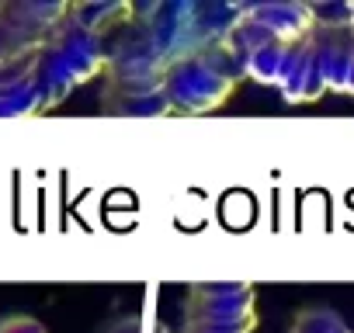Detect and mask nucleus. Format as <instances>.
I'll use <instances>...</instances> for the list:
<instances>
[{
	"mask_svg": "<svg viewBox=\"0 0 354 333\" xmlns=\"http://www.w3.org/2000/svg\"><path fill=\"white\" fill-rule=\"evenodd\" d=\"M236 4H153L132 8L108 49V97L118 115H163L167 73L192 53L233 35Z\"/></svg>",
	"mask_w": 354,
	"mask_h": 333,
	"instance_id": "1",
	"label": "nucleus"
},
{
	"mask_svg": "<svg viewBox=\"0 0 354 333\" xmlns=\"http://www.w3.org/2000/svg\"><path fill=\"white\" fill-rule=\"evenodd\" d=\"M230 39L192 53L188 59H181L167 73V80H163L167 111H174V115H205L233 94V87L247 73H243V63L236 59Z\"/></svg>",
	"mask_w": 354,
	"mask_h": 333,
	"instance_id": "2",
	"label": "nucleus"
},
{
	"mask_svg": "<svg viewBox=\"0 0 354 333\" xmlns=\"http://www.w3.org/2000/svg\"><path fill=\"white\" fill-rule=\"evenodd\" d=\"M257 295L247 281H195L185 295L181 333H254Z\"/></svg>",
	"mask_w": 354,
	"mask_h": 333,
	"instance_id": "3",
	"label": "nucleus"
},
{
	"mask_svg": "<svg viewBox=\"0 0 354 333\" xmlns=\"http://www.w3.org/2000/svg\"><path fill=\"white\" fill-rule=\"evenodd\" d=\"M70 4H0V70H8L42 49Z\"/></svg>",
	"mask_w": 354,
	"mask_h": 333,
	"instance_id": "4",
	"label": "nucleus"
},
{
	"mask_svg": "<svg viewBox=\"0 0 354 333\" xmlns=\"http://www.w3.org/2000/svg\"><path fill=\"white\" fill-rule=\"evenodd\" d=\"M313 42H316V63H319L326 91L354 94V21L347 8H340L330 18L316 8Z\"/></svg>",
	"mask_w": 354,
	"mask_h": 333,
	"instance_id": "5",
	"label": "nucleus"
},
{
	"mask_svg": "<svg viewBox=\"0 0 354 333\" xmlns=\"http://www.w3.org/2000/svg\"><path fill=\"white\" fill-rule=\"evenodd\" d=\"M288 333H351V326L330 305H309V309H302L295 316Z\"/></svg>",
	"mask_w": 354,
	"mask_h": 333,
	"instance_id": "6",
	"label": "nucleus"
},
{
	"mask_svg": "<svg viewBox=\"0 0 354 333\" xmlns=\"http://www.w3.org/2000/svg\"><path fill=\"white\" fill-rule=\"evenodd\" d=\"M0 333H46V326L32 316H4L0 319Z\"/></svg>",
	"mask_w": 354,
	"mask_h": 333,
	"instance_id": "7",
	"label": "nucleus"
},
{
	"mask_svg": "<svg viewBox=\"0 0 354 333\" xmlns=\"http://www.w3.org/2000/svg\"><path fill=\"white\" fill-rule=\"evenodd\" d=\"M108 333H139V319H125V323H118V326H111Z\"/></svg>",
	"mask_w": 354,
	"mask_h": 333,
	"instance_id": "8",
	"label": "nucleus"
},
{
	"mask_svg": "<svg viewBox=\"0 0 354 333\" xmlns=\"http://www.w3.org/2000/svg\"><path fill=\"white\" fill-rule=\"evenodd\" d=\"M153 333H177V330H170L167 323H156V326H153Z\"/></svg>",
	"mask_w": 354,
	"mask_h": 333,
	"instance_id": "9",
	"label": "nucleus"
},
{
	"mask_svg": "<svg viewBox=\"0 0 354 333\" xmlns=\"http://www.w3.org/2000/svg\"><path fill=\"white\" fill-rule=\"evenodd\" d=\"M347 15H351V21H354V4H351V8H347Z\"/></svg>",
	"mask_w": 354,
	"mask_h": 333,
	"instance_id": "10",
	"label": "nucleus"
}]
</instances>
